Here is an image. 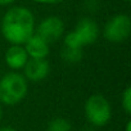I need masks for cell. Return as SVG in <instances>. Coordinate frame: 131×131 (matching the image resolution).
I'll list each match as a JSON object with an SVG mask.
<instances>
[{
	"instance_id": "obj_1",
	"label": "cell",
	"mask_w": 131,
	"mask_h": 131,
	"mask_svg": "<svg viewBox=\"0 0 131 131\" xmlns=\"http://www.w3.org/2000/svg\"><path fill=\"white\" fill-rule=\"evenodd\" d=\"M35 14L25 5L9 7L0 22L2 36L9 45H23L35 34Z\"/></svg>"
},
{
	"instance_id": "obj_2",
	"label": "cell",
	"mask_w": 131,
	"mask_h": 131,
	"mask_svg": "<svg viewBox=\"0 0 131 131\" xmlns=\"http://www.w3.org/2000/svg\"><path fill=\"white\" fill-rule=\"evenodd\" d=\"M28 94V81L22 72L9 71L0 77V104L18 105Z\"/></svg>"
},
{
	"instance_id": "obj_3",
	"label": "cell",
	"mask_w": 131,
	"mask_h": 131,
	"mask_svg": "<svg viewBox=\"0 0 131 131\" xmlns=\"http://www.w3.org/2000/svg\"><path fill=\"white\" fill-rule=\"evenodd\" d=\"M86 121L93 127H104L112 119V105L102 94L90 95L84 105Z\"/></svg>"
},
{
	"instance_id": "obj_4",
	"label": "cell",
	"mask_w": 131,
	"mask_h": 131,
	"mask_svg": "<svg viewBox=\"0 0 131 131\" xmlns=\"http://www.w3.org/2000/svg\"><path fill=\"white\" fill-rule=\"evenodd\" d=\"M102 32L108 42L112 44L125 42L131 34V19L127 14L123 13L114 14L105 22Z\"/></svg>"
},
{
	"instance_id": "obj_5",
	"label": "cell",
	"mask_w": 131,
	"mask_h": 131,
	"mask_svg": "<svg viewBox=\"0 0 131 131\" xmlns=\"http://www.w3.org/2000/svg\"><path fill=\"white\" fill-rule=\"evenodd\" d=\"M35 34L42 37L48 44H54L63 39L66 34V25L58 16H48L42 18L35 28Z\"/></svg>"
},
{
	"instance_id": "obj_6",
	"label": "cell",
	"mask_w": 131,
	"mask_h": 131,
	"mask_svg": "<svg viewBox=\"0 0 131 131\" xmlns=\"http://www.w3.org/2000/svg\"><path fill=\"white\" fill-rule=\"evenodd\" d=\"M73 31L77 35V37L80 39L82 46L95 44L100 36L99 25L90 17H84V18L79 19Z\"/></svg>"
},
{
	"instance_id": "obj_7",
	"label": "cell",
	"mask_w": 131,
	"mask_h": 131,
	"mask_svg": "<svg viewBox=\"0 0 131 131\" xmlns=\"http://www.w3.org/2000/svg\"><path fill=\"white\" fill-rule=\"evenodd\" d=\"M50 73V63L48 59H28L22 75L28 82H40Z\"/></svg>"
},
{
	"instance_id": "obj_8",
	"label": "cell",
	"mask_w": 131,
	"mask_h": 131,
	"mask_svg": "<svg viewBox=\"0 0 131 131\" xmlns=\"http://www.w3.org/2000/svg\"><path fill=\"white\" fill-rule=\"evenodd\" d=\"M28 59V54L23 45H9L4 54V62L10 71H22Z\"/></svg>"
},
{
	"instance_id": "obj_9",
	"label": "cell",
	"mask_w": 131,
	"mask_h": 131,
	"mask_svg": "<svg viewBox=\"0 0 131 131\" xmlns=\"http://www.w3.org/2000/svg\"><path fill=\"white\" fill-rule=\"evenodd\" d=\"M30 59H48L50 54V44H48L42 37L34 34L23 44Z\"/></svg>"
},
{
	"instance_id": "obj_10",
	"label": "cell",
	"mask_w": 131,
	"mask_h": 131,
	"mask_svg": "<svg viewBox=\"0 0 131 131\" xmlns=\"http://www.w3.org/2000/svg\"><path fill=\"white\" fill-rule=\"evenodd\" d=\"M62 59L71 66H75L77 63H80L84 58V51L82 49H73V48H66L63 46L62 53H60Z\"/></svg>"
},
{
	"instance_id": "obj_11",
	"label": "cell",
	"mask_w": 131,
	"mask_h": 131,
	"mask_svg": "<svg viewBox=\"0 0 131 131\" xmlns=\"http://www.w3.org/2000/svg\"><path fill=\"white\" fill-rule=\"evenodd\" d=\"M46 131H72V125L64 117H54L49 121Z\"/></svg>"
},
{
	"instance_id": "obj_12",
	"label": "cell",
	"mask_w": 131,
	"mask_h": 131,
	"mask_svg": "<svg viewBox=\"0 0 131 131\" xmlns=\"http://www.w3.org/2000/svg\"><path fill=\"white\" fill-rule=\"evenodd\" d=\"M121 107H122L123 112L127 116L131 114V88L130 86L125 88V90L122 91V95H121Z\"/></svg>"
},
{
	"instance_id": "obj_13",
	"label": "cell",
	"mask_w": 131,
	"mask_h": 131,
	"mask_svg": "<svg viewBox=\"0 0 131 131\" xmlns=\"http://www.w3.org/2000/svg\"><path fill=\"white\" fill-rule=\"evenodd\" d=\"M32 2L40 5H58L62 4L64 0H32Z\"/></svg>"
},
{
	"instance_id": "obj_14",
	"label": "cell",
	"mask_w": 131,
	"mask_h": 131,
	"mask_svg": "<svg viewBox=\"0 0 131 131\" xmlns=\"http://www.w3.org/2000/svg\"><path fill=\"white\" fill-rule=\"evenodd\" d=\"M17 0H0V8H9L16 4Z\"/></svg>"
},
{
	"instance_id": "obj_15",
	"label": "cell",
	"mask_w": 131,
	"mask_h": 131,
	"mask_svg": "<svg viewBox=\"0 0 131 131\" xmlns=\"http://www.w3.org/2000/svg\"><path fill=\"white\" fill-rule=\"evenodd\" d=\"M0 131H18V130L12 127V126H2L0 127Z\"/></svg>"
},
{
	"instance_id": "obj_16",
	"label": "cell",
	"mask_w": 131,
	"mask_h": 131,
	"mask_svg": "<svg viewBox=\"0 0 131 131\" xmlns=\"http://www.w3.org/2000/svg\"><path fill=\"white\" fill-rule=\"evenodd\" d=\"M125 131H131V121L128 119L126 122V126H125Z\"/></svg>"
},
{
	"instance_id": "obj_17",
	"label": "cell",
	"mask_w": 131,
	"mask_h": 131,
	"mask_svg": "<svg viewBox=\"0 0 131 131\" xmlns=\"http://www.w3.org/2000/svg\"><path fill=\"white\" fill-rule=\"evenodd\" d=\"M2 119H3V105L0 104V122H2Z\"/></svg>"
},
{
	"instance_id": "obj_18",
	"label": "cell",
	"mask_w": 131,
	"mask_h": 131,
	"mask_svg": "<svg viewBox=\"0 0 131 131\" xmlns=\"http://www.w3.org/2000/svg\"><path fill=\"white\" fill-rule=\"evenodd\" d=\"M82 131H94V130H93V127H85Z\"/></svg>"
},
{
	"instance_id": "obj_19",
	"label": "cell",
	"mask_w": 131,
	"mask_h": 131,
	"mask_svg": "<svg viewBox=\"0 0 131 131\" xmlns=\"http://www.w3.org/2000/svg\"><path fill=\"white\" fill-rule=\"evenodd\" d=\"M122 2H125V3H128V2H130V0H122Z\"/></svg>"
}]
</instances>
